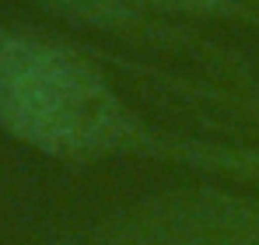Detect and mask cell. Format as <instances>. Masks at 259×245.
<instances>
[{
    "mask_svg": "<svg viewBox=\"0 0 259 245\" xmlns=\"http://www.w3.org/2000/svg\"><path fill=\"white\" fill-rule=\"evenodd\" d=\"M0 126L14 140L63 161L151 154L259 175V154L158 133L77 53L7 28H0Z\"/></svg>",
    "mask_w": 259,
    "mask_h": 245,
    "instance_id": "1",
    "label": "cell"
},
{
    "mask_svg": "<svg viewBox=\"0 0 259 245\" xmlns=\"http://www.w3.org/2000/svg\"><path fill=\"white\" fill-rule=\"evenodd\" d=\"M56 245H259V196L228 189L168 193Z\"/></svg>",
    "mask_w": 259,
    "mask_h": 245,
    "instance_id": "2",
    "label": "cell"
},
{
    "mask_svg": "<svg viewBox=\"0 0 259 245\" xmlns=\"http://www.w3.org/2000/svg\"><path fill=\"white\" fill-rule=\"evenodd\" d=\"M46 11L60 14V18H70V21H81V25H95V28H140L147 25V18L140 11H133L119 0H39Z\"/></svg>",
    "mask_w": 259,
    "mask_h": 245,
    "instance_id": "3",
    "label": "cell"
}]
</instances>
